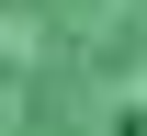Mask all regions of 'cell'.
<instances>
[{"label":"cell","instance_id":"1","mask_svg":"<svg viewBox=\"0 0 147 136\" xmlns=\"http://www.w3.org/2000/svg\"><path fill=\"white\" fill-rule=\"evenodd\" d=\"M0 136H147V0H0Z\"/></svg>","mask_w":147,"mask_h":136}]
</instances>
